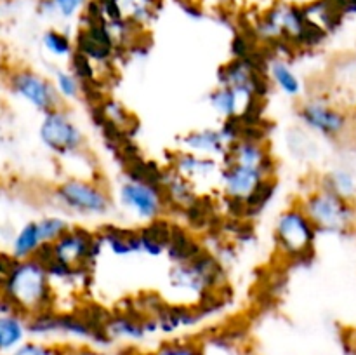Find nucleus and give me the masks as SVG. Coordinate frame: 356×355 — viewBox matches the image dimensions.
Here are the masks:
<instances>
[{"label": "nucleus", "instance_id": "obj_1", "mask_svg": "<svg viewBox=\"0 0 356 355\" xmlns=\"http://www.w3.org/2000/svg\"><path fill=\"white\" fill-rule=\"evenodd\" d=\"M97 232L72 225L58 240L42 247L37 260L44 263L54 285L79 287L92 275L94 265L103 253Z\"/></svg>", "mask_w": 356, "mask_h": 355}, {"label": "nucleus", "instance_id": "obj_2", "mask_svg": "<svg viewBox=\"0 0 356 355\" xmlns=\"http://www.w3.org/2000/svg\"><path fill=\"white\" fill-rule=\"evenodd\" d=\"M256 42L285 49L316 47L327 35L316 30L306 19L302 6L292 2H275L257 16L252 24Z\"/></svg>", "mask_w": 356, "mask_h": 355}, {"label": "nucleus", "instance_id": "obj_3", "mask_svg": "<svg viewBox=\"0 0 356 355\" xmlns=\"http://www.w3.org/2000/svg\"><path fill=\"white\" fill-rule=\"evenodd\" d=\"M0 296L13 305L17 313L24 317L56 308V285L40 260H17Z\"/></svg>", "mask_w": 356, "mask_h": 355}, {"label": "nucleus", "instance_id": "obj_4", "mask_svg": "<svg viewBox=\"0 0 356 355\" xmlns=\"http://www.w3.org/2000/svg\"><path fill=\"white\" fill-rule=\"evenodd\" d=\"M51 202L70 216L103 219L113 212L115 198L101 178L65 176L49 190Z\"/></svg>", "mask_w": 356, "mask_h": 355}, {"label": "nucleus", "instance_id": "obj_5", "mask_svg": "<svg viewBox=\"0 0 356 355\" xmlns=\"http://www.w3.org/2000/svg\"><path fill=\"white\" fill-rule=\"evenodd\" d=\"M104 317L94 319L87 313L52 308L28 317L30 338L59 341L63 345H110L104 334Z\"/></svg>", "mask_w": 356, "mask_h": 355}, {"label": "nucleus", "instance_id": "obj_6", "mask_svg": "<svg viewBox=\"0 0 356 355\" xmlns=\"http://www.w3.org/2000/svg\"><path fill=\"white\" fill-rule=\"evenodd\" d=\"M167 282L174 292L190 298L188 303H200L202 299L218 294L226 282L222 263L204 249L197 256L181 263H170Z\"/></svg>", "mask_w": 356, "mask_h": 355}, {"label": "nucleus", "instance_id": "obj_7", "mask_svg": "<svg viewBox=\"0 0 356 355\" xmlns=\"http://www.w3.org/2000/svg\"><path fill=\"white\" fill-rule=\"evenodd\" d=\"M298 205L306 212L318 233L348 235L356 230V202L316 184L299 197Z\"/></svg>", "mask_w": 356, "mask_h": 355}, {"label": "nucleus", "instance_id": "obj_8", "mask_svg": "<svg viewBox=\"0 0 356 355\" xmlns=\"http://www.w3.org/2000/svg\"><path fill=\"white\" fill-rule=\"evenodd\" d=\"M316 239L318 232L315 225L298 202L278 212L273 225V244L278 258L289 263L309 261L315 254Z\"/></svg>", "mask_w": 356, "mask_h": 355}, {"label": "nucleus", "instance_id": "obj_9", "mask_svg": "<svg viewBox=\"0 0 356 355\" xmlns=\"http://www.w3.org/2000/svg\"><path fill=\"white\" fill-rule=\"evenodd\" d=\"M38 141L51 155L59 160H70L86 153L87 134L66 106L54 108L42 115L38 124Z\"/></svg>", "mask_w": 356, "mask_h": 355}, {"label": "nucleus", "instance_id": "obj_10", "mask_svg": "<svg viewBox=\"0 0 356 355\" xmlns=\"http://www.w3.org/2000/svg\"><path fill=\"white\" fill-rule=\"evenodd\" d=\"M117 204L139 225L165 218L169 212L159 181L136 174H129L118 183Z\"/></svg>", "mask_w": 356, "mask_h": 355}, {"label": "nucleus", "instance_id": "obj_11", "mask_svg": "<svg viewBox=\"0 0 356 355\" xmlns=\"http://www.w3.org/2000/svg\"><path fill=\"white\" fill-rule=\"evenodd\" d=\"M3 84L7 90L40 115L63 106L51 77L26 65H10L3 70Z\"/></svg>", "mask_w": 356, "mask_h": 355}, {"label": "nucleus", "instance_id": "obj_12", "mask_svg": "<svg viewBox=\"0 0 356 355\" xmlns=\"http://www.w3.org/2000/svg\"><path fill=\"white\" fill-rule=\"evenodd\" d=\"M296 117L302 127L330 141L348 139L350 134L351 113L327 97L312 96L301 100L296 108Z\"/></svg>", "mask_w": 356, "mask_h": 355}, {"label": "nucleus", "instance_id": "obj_13", "mask_svg": "<svg viewBox=\"0 0 356 355\" xmlns=\"http://www.w3.org/2000/svg\"><path fill=\"white\" fill-rule=\"evenodd\" d=\"M73 40L76 54L89 59L96 68L110 66L122 49L108 23H104L89 6L80 14V26Z\"/></svg>", "mask_w": 356, "mask_h": 355}, {"label": "nucleus", "instance_id": "obj_14", "mask_svg": "<svg viewBox=\"0 0 356 355\" xmlns=\"http://www.w3.org/2000/svg\"><path fill=\"white\" fill-rule=\"evenodd\" d=\"M87 6L104 23H124L146 31L159 17L163 0H89Z\"/></svg>", "mask_w": 356, "mask_h": 355}, {"label": "nucleus", "instance_id": "obj_15", "mask_svg": "<svg viewBox=\"0 0 356 355\" xmlns=\"http://www.w3.org/2000/svg\"><path fill=\"white\" fill-rule=\"evenodd\" d=\"M104 334L108 343H122V347H132L141 343L148 336L156 334L152 317L139 310H124V312L108 313L104 317Z\"/></svg>", "mask_w": 356, "mask_h": 355}, {"label": "nucleus", "instance_id": "obj_16", "mask_svg": "<svg viewBox=\"0 0 356 355\" xmlns=\"http://www.w3.org/2000/svg\"><path fill=\"white\" fill-rule=\"evenodd\" d=\"M266 72L254 61V58H233L218 70V86L232 87L240 93L263 100L268 90Z\"/></svg>", "mask_w": 356, "mask_h": 355}, {"label": "nucleus", "instance_id": "obj_17", "mask_svg": "<svg viewBox=\"0 0 356 355\" xmlns=\"http://www.w3.org/2000/svg\"><path fill=\"white\" fill-rule=\"evenodd\" d=\"M219 166H221V162L218 159L198 155V153L186 152V150L181 148L170 155L169 164H167V167H170L174 173L190 181L198 191L209 184L218 187Z\"/></svg>", "mask_w": 356, "mask_h": 355}, {"label": "nucleus", "instance_id": "obj_18", "mask_svg": "<svg viewBox=\"0 0 356 355\" xmlns=\"http://www.w3.org/2000/svg\"><path fill=\"white\" fill-rule=\"evenodd\" d=\"M261 101L263 100L226 86H216L207 96L209 106L221 120H232V118L250 120L252 115L259 110Z\"/></svg>", "mask_w": 356, "mask_h": 355}, {"label": "nucleus", "instance_id": "obj_19", "mask_svg": "<svg viewBox=\"0 0 356 355\" xmlns=\"http://www.w3.org/2000/svg\"><path fill=\"white\" fill-rule=\"evenodd\" d=\"M232 141L228 139L222 127H202L188 131L179 138V148L186 152L198 153V155L212 157L221 160L228 152Z\"/></svg>", "mask_w": 356, "mask_h": 355}, {"label": "nucleus", "instance_id": "obj_20", "mask_svg": "<svg viewBox=\"0 0 356 355\" xmlns=\"http://www.w3.org/2000/svg\"><path fill=\"white\" fill-rule=\"evenodd\" d=\"M159 187L167 202L169 211L184 212L193 202L200 197V191L188 180L174 173L170 167H163L159 178Z\"/></svg>", "mask_w": 356, "mask_h": 355}, {"label": "nucleus", "instance_id": "obj_21", "mask_svg": "<svg viewBox=\"0 0 356 355\" xmlns=\"http://www.w3.org/2000/svg\"><path fill=\"white\" fill-rule=\"evenodd\" d=\"M264 72H266V79L278 93L284 96L291 97V100H301L302 93H305V84H302L301 77L296 72L291 61L284 58V56H271L266 63H264Z\"/></svg>", "mask_w": 356, "mask_h": 355}, {"label": "nucleus", "instance_id": "obj_22", "mask_svg": "<svg viewBox=\"0 0 356 355\" xmlns=\"http://www.w3.org/2000/svg\"><path fill=\"white\" fill-rule=\"evenodd\" d=\"M103 249L110 251L117 258L134 256L141 254V240H139L138 226L129 228V226L118 225H104L103 228L97 230Z\"/></svg>", "mask_w": 356, "mask_h": 355}, {"label": "nucleus", "instance_id": "obj_23", "mask_svg": "<svg viewBox=\"0 0 356 355\" xmlns=\"http://www.w3.org/2000/svg\"><path fill=\"white\" fill-rule=\"evenodd\" d=\"M174 223L167 218L155 219L146 225H139V240H141V254L149 258H160L165 254L169 246L170 235H172Z\"/></svg>", "mask_w": 356, "mask_h": 355}, {"label": "nucleus", "instance_id": "obj_24", "mask_svg": "<svg viewBox=\"0 0 356 355\" xmlns=\"http://www.w3.org/2000/svg\"><path fill=\"white\" fill-rule=\"evenodd\" d=\"M44 246H47V244L44 242L38 221L31 219L14 232L13 239H10L9 253L16 260H30V258H37V254L40 253Z\"/></svg>", "mask_w": 356, "mask_h": 355}, {"label": "nucleus", "instance_id": "obj_25", "mask_svg": "<svg viewBox=\"0 0 356 355\" xmlns=\"http://www.w3.org/2000/svg\"><path fill=\"white\" fill-rule=\"evenodd\" d=\"M28 338V317L17 312L0 313V355L10 354Z\"/></svg>", "mask_w": 356, "mask_h": 355}, {"label": "nucleus", "instance_id": "obj_26", "mask_svg": "<svg viewBox=\"0 0 356 355\" xmlns=\"http://www.w3.org/2000/svg\"><path fill=\"white\" fill-rule=\"evenodd\" d=\"M302 10L309 24L322 31L323 35L332 33L343 21V14L336 9L330 0H313L302 6Z\"/></svg>", "mask_w": 356, "mask_h": 355}, {"label": "nucleus", "instance_id": "obj_27", "mask_svg": "<svg viewBox=\"0 0 356 355\" xmlns=\"http://www.w3.org/2000/svg\"><path fill=\"white\" fill-rule=\"evenodd\" d=\"M204 249L205 247L198 242L197 237L190 230H184L183 226L174 223L172 235H170L169 246L165 251V256L169 258L170 263H181V261L190 260Z\"/></svg>", "mask_w": 356, "mask_h": 355}, {"label": "nucleus", "instance_id": "obj_28", "mask_svg": "<svg viewBox=\"0 0 356 355\" xmlns=\"http://www.w3.org/2000/svg\"><path fill=\"white\" fill-rule=\"evenodd\" d=\"M315 184L323 190L339 195V197L356 202V176L346 167H334V169L320 174Z\"/></svg>", "mask_w": 356, "mask_h": 355}, {"label": "nucleus", "instance_id": "obj_29", "mask_svg": "<svg viewBox=\"0 0 356 355\" xmlns=\"http://www.w3.org/2000/svg\"><path fill=\"white\" fill-rule=\"evenodd\" d=\"M52 86H54L56 93H58L61 104H70L79 101L83 96V84L80 82L79 77L72 72L70 68H56L51 75Z\"/></svg>", "mask_w": 356, "mask_h": 355}, {"label": "nucleus", "instance_id": "obj_30", "mask_svg": "<svg viewBox=\"0 0 356 355\" xmlns=\"http://www.w3.org/2000/svg\"><path fill=\"white\" fill-rule=\"evenodd\" d=\"M42 49L47 52L51 58L56 59H70L75 54V40L70 33L59 28H49L42 33L40 38Z\"/></svg>", "mask_w": 356, "mask_h": 355}, {"label": "nucleus", "instance_id": "obj_31", "mask_svg": "<svg viewBox=\"0 0 356 355\" xmlns=\"http://www.w3.org/2000/svg\"><path fill=\"white\" fill-rule=\"evenodd\" d=\"M89 0H38L37 10L42 16H56L63 21L79 17L87 7Z\"/></svg>", "mask_w": 356, "mask_h": 355}, {"label": "nucleus", "instance_id": "obj_32", "mask_svg": "<svg viewBox=\"0 0 356 355\" xmlns=\"http://www.w3.org/2000/svg\"><path fill=\"white\" fill-rule=\"evenodd\" d=\"M141 355H205V348L200 341L188 338H170L156 345L153 350Z\"/></svg>", "mask_w": 356, "mask_h": 355}, {"label": "nucleus", "instance_id": "obj_33", "mask_svg": "<svg viewBox=\"0 0 356 355\" xmlns=\"http://www.w3.org/2000/svg\"><path fill=\"white\" fill-rule=\"evenodd\" d=\"M7 355H68V345L52 340H38V338H28L21 343L16 350Z\"/></svg>", "mask_w": 356, "mask_h": 355}, {"label": "nucleus", "instance_id": "obj_34", "mask_svg": "<svg viewBox=\"0 0 356 355\" xmlns=\"http://www.w3.org/2000/svg\"><path fill=\"white\" fill-rule=\"evenodd\" d=\"M38 226H40L42 237H44L45 244H52L54 240H58L66 230L72 226L68 218L61 214H47L42 216V218L37 219Z\"/></svg>", "mask_w": 356, "mask_h": 355}, {"label": "nucleus", "instance_id": "obj_35", "mask_svg": "<svg viewBox=\"0 0 356 355\" xmlns=\"http://www.w3.org/2000/svg\"><path fill=\"white\" fill-rule=\"evenodd\" d=\"M68 355H141L132 347H111V345H68Z\"/></svg>", "mask_w": 356, "mask_h": 355}, {"label": "nucleus", "instance_id": "obj_36", "mask_svg": "<svg viewBox=\"0 0 356 355\" xmlns=\"http://www.w3.org/2000/svg\"><path fill=\"white\" fill-rule=\"evenodd\" d=\"M16 258L9 253V251H0V289L6 284L7 277L13 271L14 265H16Z\"/></svg>", "mask_w": 356, "mask_h": 355}, {"label": "nucleus", "instance_id": "obj_37", "mask_svg": "<svg viewBox=\"0 0 356 355\" xmlns=\"http://www.w3.org/2000/svg\"><path fill=\"white\" fill-rule=\"evenodd\" d=\"M348 139H350L353 145H356V113L351 115V125H350V134H348Z\"/></svg>", "mask_w": 356, "mask_h": 355}]
</instances>
